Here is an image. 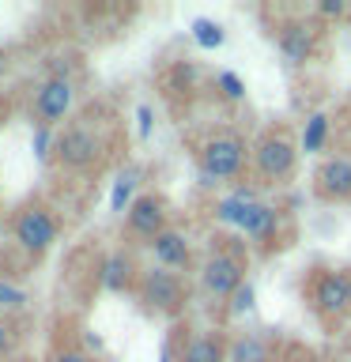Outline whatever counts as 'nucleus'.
<instances>
[{"label": "nucleus", "instance_id": "5", "mask_svg": "<svg viewBox=\"0 0 351 362\" xmlns=\"http://www.w3.org/2000/svg\"><path fill=\"white\" fill-rule=\"evenodd\" d=\"M249 147L238 132H212L197 144V170L208 181H242L249 174Z\"/></svg>", "mask_w": 351, "mask_h": 362}, {"label": "nucleus", "instance_id": "7", "mask_svg": "<svg viewBox=\"0 0 351 362\" xmlns=\"http://www.w3.org/2000/svg\"><path fill=\"white\" fill-rule=\"evenodd\" d=\"M136 294H140L144 310L147 313H159V317H170L178 321L189 305V283L181 272H170V268H144L140 272V283H136Z\"/></svg>", "mask_w": 351, "mask_h": 362}, {"label": "nucleus", "instance_id": "19", "mask_svg": "<svg viewBox=\"0 0 351 362\" xmlns=\"http://www.w3.org/2000/svg\"><path fill=\"white\" fill-rule=\"evenodd\" d=\"M189 30H192V42H197L200 49H219V45L226 42V30L215 19H192Z\"/></svg>", "mask_w": 351, "mask_h": 362}, {"label": "nucleus", "instance_id": "9", "mask_svg": "<svg viewBox=\"0 0 351 362\" xmlns=\"http://www.w3.org/2000/svg\"><path fill=\"white\" fill-rule=\"evenodd\" d=\"M72 102H76V83H72V76H45L42 83L34 87L30 113H34V121H38L42 129H50V124H57V121L68 117Z\"/></svg>", "mask_w": 351, "mask_h": 362}, {"label": "nucleus", "instance_id": "20", "mask_svg": "<svg viewBox=\"0 0 351 362\" xmlns=\"http://www.w3.org/2000/svg\"><path fill=\"white\" fill-rule=\"evenodd\" d=\"M253 298H257V291H253V283H242V287L234 291V298L226 302V317H246L249 310H253Z\"/></svg>", "mask_w": 351, "mask_h": 362}, {"label": "nucleus", "instance_id": "2", "mask_svg": "<svg viewBox=\"0 0 351 362\" xmlns=\"http://www.w3.org/2000/svg\"><path fill=\"white\" fill-rule=\"evenodd\" d=\"M299 155H302V144L294 140L291 129H276L260 132L253 140V151H249V170L260 185H287L299 170Z\"/></svg>", "mask_w": 351, "mask_h": 362}, {"label": "nucleus", "instance_id": "29", "mask_svg": "<svg viewBox=\"0 0 351 362\" xmlns=\"http://www.w3.org/2000/svg\"><path fill=\"white\" fill-rule=\"evenodd\" d=\"M178 355H174V347H170V344H163V355H159V362H174Z\"/></svg>", "mask_w": 351, "mask_h": 362}, {"label": "nucleus", "instance_id": "11", "mask_svg": "<svg viewBox=\"0 0 351 362\" xmlns=\"http://www.w3.org/2000/svg\"><path fill=\"white\" fill-rule=\"evenodd\" d=\"M280 223H283V211L276 208V204L257 200V204H249V215H246V223H242V234H246L253 245L272 249V245H280Z\"/></svg>", "mask_w": 351, "mask_h": 362}, {"label": "nucleus", "instance_id": "26", "mask_svg": "<svg viewBox=\"0 0 351 362\" xmlns=\"http://www.w3.org/2000/svg\"><path fill=\"white\" fill-rule=\"evenodd\" d=\"M136 129H140V140L151 136V106H140L136 110Z\"/></svg>", "mask_w": 351, "mask_h": 362}, {"label": "nucleus", "instance_id": "16", "mask_svg": "<svg viewBox=\"0 0 351 362\" xmlns=\"http://www.w3.org/2000/svg\"><path fill=\"white\" fill-rule=\"evenodd\" d=\"M276 42H280L283 61L294 64V68H302L306 61H310V53H313V27H310V23H283L280 34H276Z\"/></svg>", "mask_w": 351, "mask_h": 362}, {"label": "nucleus", "instance_id": "31", "mask_svg": "<svg viewBox=\"0 0 351 362\" xmlns=\"http://www.w3.org/2000/svg\"><path fill=\"white\" fill-rule=\"evenodd\" d=\"M0 211H4V204H0Z\"/></svg>", "mask_w": 351, "mask_h": 362}, {"label": "nucleus", "instance_id": "13", "mask_svg": "<svg viewBox=\"0 0 351 362\" xmlns=\"http://www.w3.org/2000/svg\"><path fill=\"white\" fill-rule=\"evenodd\" d=\"M151 253H155V264L159 268H170V272H185L192 268V249H189V238L174 230V226H166L163 234L151 242Z\"/></svg>", "mask_w": 351, "mask_h": 362}, {"label": "nucleus", "instance_id": "12", "mask_svg": "<svg viewBox=\"0 0 351 362\" xmlns=\"http://www.w3.org/2000/svg\"><path fill=\"white\" fill-rule=\"evenodd\" d=\"M226 362H280V344L272 332H238L226 344Z\"/></svg>", "mask_w": 351, "mask_h": 362}, {"label": "nucleus", "instance_id": "3", "mask_svg": "<svg viewBox=\"0 0 351 362\" xmlns=\"http://www.w3.org/2000/svg\"><path fill=\"white\" fill-rule=\"evenodd\" d=\"M249 257L238 238H215L212 253L200 260V291L215 302H231L234 291L246 283Z\"/></svg>", "mask_w": 351, "mask_h": 362}, {"label": "nucleus", "instance_id": "22", "mask_svg": "<svg viewBox=\"0 0 351 362\" xmlns=\"http://www.w3.org/2000/svg\"><path fill=\"white\" fill-rule=\"evenodd\" d=\"M30 147H34V158H38V163H50L53 158V151H57V136L50 132V129H34V140H30Z\"/></svg>", "mask_w": 351, "mask_h": 362}, {"label": "nucleus", "instance_id": "23", "mask_svg": "<svg viewBox=\"0 0 351 362\" xmlns=\"http://www.w3.org/2000/svg\"><path fill=\"white\" fill-rule=\"evenodd\" d=\"M23 305H27V291L0 279V310H23Z\"/></svg>", "mask_w": 351, "mask_h": 362}, {"label": "nucleus", "instance_id": "27", "mask_svg": "<svg viewBox=\"0 0 351 362\" xmlns=\"http://www.w3.org/2000/svg\"><path fill=\"white\" fill-rule=\"evenodd\" d=\"M11 339H16V332H11V325L4 321V317H0V358H4L8 351H11Z\"/></svg>", "mask_w": 351, "mask_h": 362}, {"label": "nucleus", "instance_id": "4", "mask_svg": "<svg viewBox=\"0 0 351 362\" xmlns=\"http://www.w3.org/2000/svg\"><path fill=\"white\" fill-rule=\"evenodd\" d=\"M8 234L30 260H42V257H50V249L57 245V238H61V215H57L45 200H27L11 211Z\"/></svg>", "mask_w": 351, "mask_h": 362}, {"label": "nucleus", "instance_id": "21", "mask_svg": "<svg viewBox=\"0 0 351 362\" xmlns=\"http://www.w3.org/2000/svg\"><path fill=\"white\" fill-rule=\"evenodd\" d=\"M215 87H219V95L226 102H242L246 98V83H242V76H238V72H219V76H215Z\"/></svg>", "mask_w": 351, "mask_h": 362}, {"label": "nucleus", "instance_id": "25", "mask_svg": "<svg viewBox=\"0 0 351 362\" xmlns=\"http://www.w3.org/2000/svg\"><path fill=\"white\" fill-rule=\"evenodd\" d=\"M45 362H98V358L87 355V351H79V347H57Z\"/></svg>", "mask_w": 351, "mask_h": 362}, {"label": "nucleus", "instance_id": "1", "mask_svg": "<svg viewBox=\"0 0 351 362\" xmlns=\"http://www.w3.org/2000/svg\"><path fill=\"white\" fill-rule=\"evenodd\" d=\"M113 129H117V113L98 117V106H91L87 113H79L76 121L64 124V132L57 136V151L53 163L72 174H91L106 163L110 147H113Z\"/></svg>", "mask_w": 351, "mask_h": 362}, {"label": "nucleus", "instance_id": "8", "mask_svg": "<svg viewBox=\"0 0 351 362\" xmlns=\"http://www.w3.org/2000/svg\"><path fill=\"white\" fill-rule=\"evenodd\" d=\"M163 230H166V197L163 192H140V197L132 200V208L125 211L121 238L132 245H140V242L151 245Z\"/></svg>", "mask_w": 351, "mask_h": 362}, {"label": "nucleus", "instance_id": "30", "mask_svg": "<svg viewBox=\"0 0 351 362\" xmlns=\"http://www.w3.org/2000/svg\"><path fill=\"white\" fill-rule=\"evenodd\" d=\"M4 57H8V49H4V45H0V68H4Z\"/></svg>", "mask_w": 351, "mask_h": 362}, {"label": "nucleus", "instance_id": "6", "mask_svg": "<svg viewBox=\"0 0 351 362\" xmlns=\"http://www.w3.org/2000/svg\"><path fill=\"white\" fill-rule=\"evenodd\" d=\"M306 305L313 310L317 321L340 325L344 317H351V272L344 268H317L306 279Z\"/></svg>", "mask_w": 351, "mask_h": 362}, {"label": "nucleus", "instance_id": "28", "mask_svg": "<svg viewBox=\"0 0 351 362\" xmlns=\"http://www.w3.org/2000/svg\"><path fill=\"white\" fill-rule=\"evenodd\" d=\"M280 362H317V358H313L306 347H287V351H283V358H280Z\"/></svg>", "mask_w": 351, "mask_h": 362}, {"label": "nucleus", "instance_id": "14", "mask_svg": "<svg viewBox=\"0 0 351 362\" xmlns=\"http://www.w3.org/2000/svg\"><path fill=\"white\" fill-rule=\"evenodd\" d=\"M140 264H136V257L129 249H117V253H110L102 260V287L113 291V294H129L136 291V283H140Z\"/></svg>", "mask_w": 351, "mask_h": 362}, {"label": "nucleus", "instance_id": "17", "mask_svg": "<svg viewBox=\"0 0 351 362\" xmlns=\"http://www.w3.org/2000/svg\"><path fill=\"white\" fill-rule=\"evenodd\" d=\"M140 181H144V166H125L117 177H113V189H110V211H125L132 208V200L140 197Z\"/></svg>", "mask_w": 351, "mask_h": 362}, {"label": "nucleus", "instance_id": "18", "mask_svg": "<svg viewBox=\"0 0 351 362\" xmlns=\"http://www.w3.org/2000/svg\"><path fill=\"white\" fill-rule=\"evenodd\" d=\"M328 140H333V117L328 113H310L302 129V155H321Z\"/></svg>", "mask_w": 351, "mask_h": 362}, {"label": "nucleus", "instance_id": "10", "mask_svg": "<svg viewBox=\"0 0 351 362\" xmlns=\"http://www.w3.org/2000/svg\"><path fill=\"white\" fill-rule=\"evenodd\" d=\"M313 197L321 204H347L351 200V158L347 155H333V158L317 163Z\"/></svg>", "mask_w": 351, "mask_h": 362}, {"label": "nucleus", "instance_id": "15", "mask_svg": "<svg viewBox=\"0 0 351 362\" xmlns=\"http://www.w3.org/2000/svg\"><path fill=\"white\" fill-rule=\"evenodd\" d=\"M226 344H231V339L223 332H215V328L192 332V336H185V344H181L178 362H226Z\"/></svg>", "mask_w": 351, "mask_h": 362}, {"label": "nucleus", "instance_id": "24", "mask_svg": "<svg viewBox=\"0 0 351 362\" xmlns=\"http://www.w3.org/2000/svg\"><path fill=\"white\" fill-rule=\"evenodd\" d=\"M313 16L317 19H344V16H351V0H317Z\"/></svg>", "mask_w": 351, "mask_h": 362}]
</instances>
